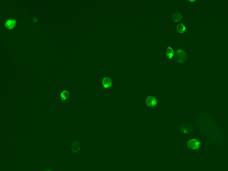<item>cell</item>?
<instances>
[{
    "mask_svg": "<svg viewBox=\"0 0 228 171\" xmlns=\"http://www.w3.org/2000/svg\"><path fill=\"white\" fill-rule=\"evenodd\" d=\"M198 123L199 126L202 128L203 132L206 133V135L209 139V141L217 145L220 142H224V134L220 130V128L215 123L213 118L211 117V116H202L199 117Z\"/></svg>",
    "mask_w": 228,
    "mask_h": 171,
    "instance_id": "obj_1",
    "label": "cell"
},
{
    "mask_svg": "<svg viewBox=\"0 0 228 171\" xmlns=\"http://www.w3.org/2000/svg\"><path fill=\"white\" fill-rule=\"evenodd\" d=\"M186 147L191 151H198L202 148V141L196 136H191L186 140Z\"/></svg>",
    "mask_w": 228,
    "mask_h": 171,
    "instance_id": "obj_2",
    "label": "cell"
},
{
    "mask_svg": "<svg viewBox=\"0 0 228 171\" xmlns=\"http://www.w3.org/2000/svg\"><path fill=\"white\" fill-rule=\"evenodd\" d=\"M145 104L146 107L151 110H156L160 105L158 97L154 94H148L145 98Z\"/></svg>",
    "mask_w": 228,
    "mask_h": 171,
    "instance_id": "obj_3",
    "label": "cell"
},
{
    "mask_svg": "<svg viewBox=\"0 0 228 171\" xmlns=\"http://www.w3.org/2000/svg\"><path fill=\"white\" fill-rule=\"evenodd\" d=\"M187 53L182 48H179V49L176 50V54L175 57H174V61L176 63L179 64V65H183L185 64L187 61Z\"/></svg>",
    "mask_w": 228,
    "mask_h": 171,
    "instance_id": "obj_4",
    "label": "cell"
},
{
    "mask_svg": "<svg viewBox=\"0 0 228 171\" xmlns=\"http://www.w3.org/2000/svg\"><path fill=\"white\" fill-rule=\"evenodd\" d=\"M179 132L183 135H189L193 132V126L188 122H183L179 126Z\"/></svg>",
    "mask_w": 228,
    "mask_h": 171,
    "instance_id": "obj_5",
    "label": "cell"
},
{
    "mask_svg": "<svg viewBox=\"0 0 228 171\" xmlns=\"http://www.w3.org/2000/svg\"><path fill=\"white\" fill-rule=\"evenodd\" d=\"M101 86L103 89L110 90L113 86V80L110 77H103L101 79Z\"/></svg>",
    "mask_w": 228,
    "mask_h": 171,
    "instance_id": "obj_6",
    "label": "cell"
},
{
    "mask_svg": "<svg viewBox=\"0 0 228 171\" xmlns=\"http://www.w3.org/2000/svg\"><path fill=\"white\" fill-rule=\"evenodd\" d=\"M176 54V50L174 49L173 46H168L166 47L165 50V56L166 58H167L168 59L172 60L174 59V57H175Z\"/></svg>",
    "mask_w": 228,
    "mask_h": 171,
    "instance_id": "obj_7",
    "label": "cell"
},
{
    "mask_svg": "<svg viewBox=\"0 0 228 171\" xmlns=\"http://www.w3.org/2000/svg\"><path fill=\"white\" fill-rule=\"evenodd\" d=\"M17 26V21L15 18H8L5 22V27L7 30L12 31L15 29Z\"/></svg>",
    "mask_w": 228,
    "mask_h": 171,
    "instance_id": "obj_8",
    "label": "cell"
},
{
    "mask_svg": "<svg viewBox=\"0 0 228 171\" xmlns=\"http://www.w3.org/2000/svg\"><path fill=\"white\" fill-rule=\"evenodd\" d=\"M81 149H82V148H81V143L78 140H75L71 145L70 151L72 154H78L81 151Z\"/></svg>",
    "mask_w": 228,
    "mask_h": 171,
    "instance_id": "obj_9",
    "label": "cell"
},
{
    "mask_svg": "<svg viewBox=\"0 0 228 171\" xmlns=\"http://www.w3.org/2000/svg\"><path fill=\"white\" fill-rule=\"evenodd\" d=\"M176 31L177 33L179 34H183L187 31V27L183 22H179L178 23L177 26H176Z\"/></svg>",
    "mask_w": 228,
    "mask_h": 171,
    "instance_id": "obj_10",
    "label": "cell"
},
{
    "mask_svg": "<svg viewBox=\"0 0 228 171\" xmlns=\"http://www.w3.org/2000/svg\"><path fill=\"white\" fill-rule=\"evenodd\" d=\"M69 97V92L68 90H63L59 93V98L62 101H65Z\"/></svg>",
    "mask_w": 228,
    "mask_h": 171,
    "instance_id": "obj_11",
    "label": "cell"
},
{
    "mask_svg": "<svg viewBox=\"0 0 228 171\" xmlns=\"http://www.w3.org/2000/svg\"><path fill=\"white\" fill-rule=\"evenodd\" d=\"M183 14L181 12H177L173 13V15H172V20L174 22H177V23H179L181 21V20L183 19Z\"/></svg>",
    "mask_w": 228,
    "mask_h": 171,
    "instance_id": "obj_12",
    "label": "cell"
},
{
    "mask_svg": "<svg viewBox=\"0 0 228 171\" xmlns=\"http://www.w3.org/2000/svg\"><path fill=\"white\" fill-rule=\"evenodd\" d=\"M43 171H53V170H52L51 168H50V167H46V168H44Z\"/></svg>",
    "mask_w": 228,
    "mask_h": 171,
    "instance_id": "obj_13",
    "label": "cell"
}]
</instances>
